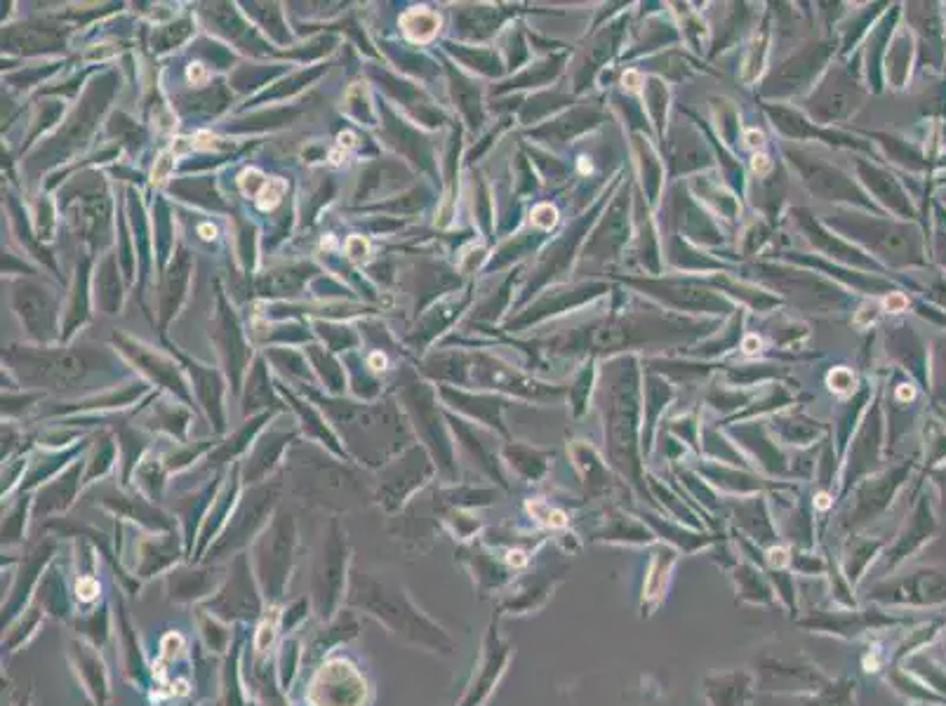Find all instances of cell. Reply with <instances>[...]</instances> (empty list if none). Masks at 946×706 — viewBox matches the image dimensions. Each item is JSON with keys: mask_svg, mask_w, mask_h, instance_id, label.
<instances>
[{"mask_svg": "<svg viewBox=\"0 0 946 706\" xmlns=\"http://www.w3.org/2000/svg\"><path fill=\"white\" fill-rule=\"evenodd\" d=\"M798 629L808 631V634L836 638V641H859V638L881 634V631L899 629V626H909L911 619L897 612H890L881 605L869 603L866 608L859 605L857 610H810L808 615H801L794 622Z\"/></svg>", "mask_w": 946, "mask_h": 706, "instance_id": "6da1fadb", "label": "cell"}, {"mask_svg": "<svg viewBox=\"0 0 946 706\" xmlns=\"http://www.w3.org/2000/svg\"><path fill=\"white\" fill-rule=\"evenodd\" d=\"M866 603L881 608H932L946 603V572L918 568L906 575H888L866 589Z\"/></svg>", "mask_w": 946, "mask_h": 706, "instance_id": "7a4b0ae2", "label": "cell"}, {"mask_svg": "<svg viewBox=\"0 0 946 706\" xmlns=\"http://www.w3.org/2000/svg\"><path fill=\"white\" fill-rule=\"evenodd\" d=\"M756 685L758 692L779 697H810L822 690L831 676L819 666L815 659L798 657H772L763 655L756 662Z\"/></svg>", "mask_w": 946, "mask_h": 706, "instance_id": "3957f363", "label": "cell"}, {"mask_svg": "<svg viewBox=\"0 0 946 706\" xmlns=\"http://www.w3.org/2000/svg\"><path fill=\"white\" fill-rule=\"evenodd\" d=\"M511 652H514L511 645L499 636L495 617L488 626V634H485L481 666H478L476 676H473V683L469 685V692H466L462 706H483L488 702L492 690L497 688L499 678L506 674V666L511 662Z\"/></svg>", "mask_w": 946, "mask_h": 706, "instance_id": "277c9868", "label": "cell"}, {"mask_svg": "<svg viewBox=\"0 0 946 706\" xmlns=\"http://www.w3.org/2000/svg\"><path fill=\"white\" fill-rule=\"evenodd\" d=\"M681 558V551L669 544L652 546L648 568H645L641 601H638V610H641V619H650L655 612L662 608L669 594L671 579H674V570Z\"/></svg>", "mask_w": 946, "mask_h": 706, "instance_id": "5b68a950", "label": "cell"}, {"mask_svg": "<svg viewBox=\"0 0 946 706\" xmlns=\"http://www.w3.org/2000/svg\"><path fill=\"white\" fill-rule=\"evenodd\" d=\"M758 695L756 674L751 669L714 671L702 678L706 706H751Z\"/></svg>", "mask_w": 946, "mask_h": 706, "instance_id": "8992f818", "label": "cell"}, {"mask_svg": "<svg viewBox=\"0 0 946 706\" xmlns=\"http://www.w3.org/2000/svg\"><path fill=\"white\" fill-rule=\"evenodd\" d=\"M565 568L561 570H551V572H537V575H530L525 582L521 584V589L516 591L514 596L506 598L499 608V615H532V612H539L546 608V603L551 601L556 594V589L561 586L568 575H565Z\"/></svg>", "mask_w": 946, "mask_h": 706, "instance_id": "52a82bcc", "label": "cell"}, {"mask_svg": "<svg viewBox=\"0 0 946 706\" xmlns=\"http://www.w3.org/2000/svg\"><path fill=\"white\" fill-rule=\"evenodd\" d=\"M932 535H935V521H932L930 506L928 502H921L916 506L914 516L906 523V528L899 532L892 546H888L885 572H895L899 565L909 561V558H914Z\"/></svg>", "mask_w": 946, "mask_h": 706, "instance_id": "ba28073f", "label": "cell"}, {"mask_svg": "<svg viewBox=\"0 0 946 706\" xmlns=\"http://www.w3.org/2000/svg\"><path fill=\"white\" fill-rule=\"evenodd\" d=\"M728 577L735 589V601L744 605H754V608H779L777 594L772 589L770 579L765 572L751 561L735 563L728 570Z\"/></svg>", "mask_w": 946, "mask_h": 706, "instance_id": "9c48e42d", "label": "cell"}, {"mask_svg": "<svg viewBox=\"0 0 946 706\" xmlns=\"http://www.w3.org/2000/svg\"><path fill=\"white\" fill-rule=\"evenodd\" d=\"M883 549H885V542H881V539H869V537L850 539L843 551L841 570L852 589L855 591L859 589V584L866 579V572H869L871 565L876 563V558L883 554Z\"/></svg>", "mask_w": 946, "mask_h": 706, "instance_id": "30bf717a", "label": "cell"}, {"mask_svg": "<svg viewBox=\"0 0 946 706\" xmlns=\"http://www.w3.org/2000/svg\"><path fill=\"white\" fill-rule=\"evenodd\" d=\"M899 481H902V474H895V476L883 478L881 483L869 485V488H864L862 492H859L857 506H855V511L850 514L848 521H845V528H859V525L874 521V518L881 514L885 506H888L890 497L895 495V488L899 485Z\"/></svg>", "mask_w": 946, "mask_h": 706, "instance_id": "8fae6325", "label": "cell"}, {"mask_svg": "<svg viewBox=\"0 0 946 706\" xmlns=\"http://www.w3.org/2000/svg\"><path fill=\"white\" fill-rule=\"evenodd\" d=\"M885 683H888L897 695H902L906 702L946 704V697L937 695L928 683H923L921 678H918L911 669H906L904 664H888V671H885Z\"/></svg>", "mask_w": 946, "mask_h": 706, "instance_id": "7c38bea8", "label": "cell"}, {"mask_svg": "<svg viewBox=\"0 0 946 706\" xmlns=\"http://www.w3.org/2000/svg\"><path fill=\"white\" fill-rule=\"evenodd\" d=\"M859 683L855 676H838L831 678L822 690L815 695L803 697V706H857Z\"/></svg>", "mask_w": 946, "mask_h": 706, "instance_id": "4fadbf2b", "label": "cell"}, {"mask_svg": "<svg viewBox=\"0 0 946 706\" xmlns=\"http://www.w3.org/2000/svg\"><path fill=\"white\" fill-rule=\"evenodd\" d=\"M594 542H605V544H634V546H650L657 542V537L652 535L648 528L638 525L629 518H619L617 525L612 528H605L603 532H598L594 537Z\"/></svg>", "mask_w": 946, "mask_h": 706, "instance_id": "5bb4252c", "label": "cell"}, {"mask_svg": "<svg viewBox=\"0 0 946 706\" xmlns=\"http://www.w3.org/2000/svg\"><path fill=\"white\" fill-rule=\"evenodd\" d=\"M438 26H441V19H438V15H433V12L424 10V8L422 10H412L403 17L405 33H408L412 41H419V43L431 41V38L436 36Z\"/></svg>", "mask_w": 946, "mask_h": 706, "instance_id": "9a60e30c", "label": "cell"}, {"mask_svg": "<svg viewBox=\"0 0 946 706\" xmlns=\"http://www.w3.org/2000/svg\"><path fill=\"white\" fill-rule=\"evenodd\" d=\"M789 570L794 575L826 577L829 563H826V556H817L810 549H789Z\"/></svg>", "mask_w": 946, "mask_h": 706, "instance_id": "2e32d148", "label": "cell"}, {"mask_svg": "<svg viewBox=\"0 0 946 706\" xmlns=\"http://www.w3.org/2000/svg\"><path fill=\"white\" fill-rule=\"evenodd\" d=\"M41 375L45 382L62 386L81 375V363H78L76 358H62V356L48 358V361H43L41 365Z\"/></svg>", "mask_w": 946, "mask_h": 706, "instance_id": "e0dca14e", "label": "cell"}, {"mask_svg": "<svg viewBox=\"0 0 946 706\" xmlns=\"http://www.w3.org/2000/svg\"><path fill=\"white\" fill-rule=\"evenodd\" d=\"M283 191H285L283 179H269V182L262 186V191H259V196H257L259 208H264V210L276 208L278 201H281Z\"/></svg>", "mask_w": 946, "mask_h": 706, "instance_id": "ac0fdd59", "label": "cell"}, {"mask_svg": "<svg viewBox=\"0 0 946 706\" xmlns=\"http://www.w3.org/2000/svg\"><path fill=\"white\" fill-rule=\"evenodd\" d=\"M532 222H535L537 226H544V229H546V226H551V224L556 222V212L551 210V208H546V205H544V208H537V210H535V217H532Z\"/></svg>", "mask_w": 946, "mask_h": 706, "instance_id": "d6986e66", "label": "cell"}, {"mask_svg": "<svg viewBox=\"0 0 946 706\" xmlns=\"http://www.w3.org/2000/svg\"><path fill=\"white\" fill-rule=\"evenodd\" d=\"M349 255L351 257H365L368 255V243L363 238H351L349 241Z\"/></svg>", "mask_w": 946, "mask_h": 706, "instance_id": "ffe728a7", "label": "cell"}, {"mask_svg": "<svg viewBox=\"0 0 946 706\" xmlns=\"http://www.w3.org/2000/svg\"><path fill=\"white\" fill-rule=\"evenodd\" d=\"M172 168V163H170V156H163L161 158V163L156 165V170H153V179H156V182H163L165 175H168Z\"/></svg>", "mask_w": 946, "mask_h": 706, "instance_id": "44dd1931", "label": "cell"}, {"mask_svg": "<svg viewBox=\"0 0 946 706\" xmlns=\"http://www.w3.org/2000/svg\"><path fill=\"white\" fill-rule=\"evenodd\" d=\"M189 78L193 83H205L208 81V71H205L201 64H193L189 69Z\"/></svg>", "mask_w": 946, "mask_h": 706, "instance_id": "7402d4cb", "label": "cell"}, {"mask_svg": "<svg viewBox=\"0 0 946 706\" xmlns=\"http://www.w3.org/2000/svg\"><path fill=\"white\" fill-rule=\"evenodd\" d=\"M885 304H888V309H904L906 299L902 295H892V297H888V302H885Z\"/></svg>", "mask_w": 946, "mask_h": 706, "instance_id": "603a6c76", "label": "cell"}, {"mask_svg": "<svg viewBox=\"0 0 946 706\" xmlns=\"http://www.w3.org/2000/svg\"><path fill=\"white\" fill-rule=\"evenodd\" d=\"M754 170H756V172H768V170H770V161H768V158H765V156H756Z\"/></svg>", "mask_w": 946, "mask_h": 706, "instance_id": "cb8c5ba5", "label": "cell"}, {"mask_svg": "<svg viewBox=\"0 0 946 706\" xmlns=\"http://www.w3.org/2000/svg\"><path fill=\"white\" fill-rule=\"evenodd\" d=\"M201 233H203V238H208L210 241V238L215 236V229H212V226H201Z\"/></svg>", "mask_w": 946, "mask_h": 706, "instance_id": "d4e9b609", "label": "cell"}, {"mask_svg": "<svg viewBox=\"0 0 946 706\" xmlns=\"http://www.w3.org/2000/svg\"><path fill=\"white\" fill-rule=\"evenodd\" d=\"M756 344H758V342H756L754 337H751V339H746V344H744V346H746V351H749V353H751V351H756V349H754Z\"/></svg>", "mask_w": 946, "mask_h": 706, "instance_id": "484cf974", "label": "cell"}, {"mask_svg": "<svg viewBox=\"0 0 946 706\" xmlns=\"http://www.w3.org/2000/svg\"><path fill=\"white\" fill-rule=\"evenodd\" d=\"M749 139H751V144L756 146V144H761V139H763V137H761V135H756V132H749Z\"/></svg>", "mask_w": 946, "mask_h": 706, "instance_id": "4316f807", "label": "cell"}, {"mask_svg": "<svg viewBox=\"0 0 946 706\" xmlns=\"http://www.w3.org/2000/svg\"><path fill=\"white\" fill-rule=\"evenodd\" d=\"M939 483H942V488H944V502H946V478H944V481H939Z\"/></svg>", "mask_w": 946, "mask_h": 706, "instance_id": "83f0119b", "label": "cell"}]
</instances>
